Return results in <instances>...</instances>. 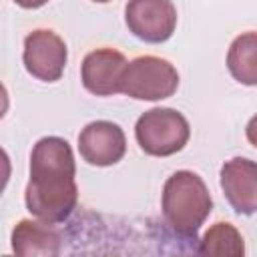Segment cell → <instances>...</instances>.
<instances>
[{"label":"cell","instance_id":"6da1fadb","mask_svg":"<svg viewBox=\"0 0 257 257\" xmlns=\"http://www.w3.org/2000/svg\"><path fill=\"white\" fill-rule=\"evenodd\" d=\"M76 165L70 145L60 137L40 139L30 155V179L24 201L32 217L44 223H62L78 201Z\"/></svg>","mask_w":257,"mask_h":257},{"label":"cell","instance_id":"7a4b0ae2","mask_svg":"<svg viewBox=\"0 0 257 257\" xmlns=\"http://www.w3.org/2000/svg\"><path fill=\"white\" fill-rule=\"evenodd\" d=\"M161 209L167 225L175 233L195 239L197 231L211 215L213 199L197 173L177 171L165 181Z\"/></svg>","mask_w":257,"mask_h":257},{"label":"cell","instance_id":"3957f363","mask_svg":"<svg viewBox=\"0 0 257 257\" xmlns=\"http://www.w3.org/2000/svg\"><path fill=\"white\" fill-rule=\"evenodd\" d=\"M139 147L151 157H171L189 143V120L175 108H151L135 124Z\"/></svg>","mask_w":257,"mask_h":257},{"label":"cell","instance_id":"277c9868","mask_svg":"<svg viewBox=\"0 0 257 257\" xmlns=\"http://www.w3.org/2000/svg\"><path fill=\"white\" fill-rule=\"evenodd\" d=\"M179 86L177 68L159 56H139L126 64L122 92L137 100H163L175 94Z\"/></svg>","mask_w":257,"mask_h":257},{"label":"cell","instance_id":"5b68a950","mask_svg":"<svg viewBox=\"0 0 257 257\" xmlns=\"http://www.w3.org/2000/svg\"><path fill=\"white\" fill-rule=\"evenodd\" d=\"M128 30L143 42H167L177 28V8L173 0H128L124 8Z\"/></svg>","mask_w":257,"mask_h":257},{"label":"cell","instance_id":"8992f818","mask_svg":"<svg viewBox=\"0 0 257 257\" xmlns=\"http://www.w3.org/2000/svg\"><path fill=\"white\" fill-rule=\"evenodd\" d=\"M68 52L64 40L52 30H34L24 40L22 62L28 74L42 82H56L66 66Z\"/></svg>","mask_w":257,"mask_h":257},{"label":"cell","instance_id":"52a82bcc","mask_svg":"<svg viewBox=\"0 0 257 257\" xmlns=\"http://www.w3.org/2000/svg\"><path fill=\"white\" fill-rule=\"evenodd\" d=\"M126 58L112 48H96L88 52L80 64V80L90 94L110 96L122 92Z\"/></svg>","mask_w":257,"mask_h":257},{"label":"cell","instance_id":"ba28073f","mask_svg":"<svg viewBox=\"0 0 257 257\" xmlns=\"http://www.w3.org/2000/svg\"><path fill=\"white\" fill-rule=\"evenodd\" d=\"M78 151L88 165L110 167L124 157L126 137L118 124L110 120H94L80 131Z\"/></svg>","mask_w":257,"mask_h":257},{"label":"cell","instance_id":"9c48e42d","mask_svg":"<svg viewBox=\"0 0 257 257\" xmlns=\"http://www.w3.org/2000/svg\"><path fill=\"white\" fill-rule=\"evenodd\" d=\"M221 189L239 215L257 213V163L235 157L221 167Z\"/></svg>","mask_w":257,"mask_h":257},{"label":"cell","instance_id":"30bf717a","mask_svg":"<svg viewBox=\"0 0 257 257\" xmlns=\"http://www.w3.org/2000/svg\"><path fill=\"white\" fill-rule=\"evenodd\" d=\"M60 233L52 223L22 219L12 231V251L20 257H52L60 253Z\"/></svg>","mask_w":257,"mask_h":257},{"label":"cell","instance_id":"8fae6325","mask_svg":"<svg viewBox=\"0 0 257 257\" xmlns=\"http://www.w3.org/2000/svg\"><path fill=\"white\" fill-rule=\"evenodd\" d=\"M227 68L237 82L257 86V32H245L231 42Z\"/></svg>","mask_w":257,"mask_h":257},{"label":"cell","instance_id":"7c38bea8","mask_svg":"<svg viewBox=\"0 0 257 257\" xmlns=\"http://www.w3.org/2000/svg\"><path fill=\"white\" fill-rule=\"evenodd\" d=\"M199 253L203 255H245V243L241 233L231 223H215L199 241Z\"/></svg>","mask_w":257,"mask_h":257},{"label":"cell","instance_id":"4fadbf2b","mask_svg":"<svg viewBox=\"0 0 257 257\" xmlns=\"http://www.w3.org/2000/svg\"><path fill=\"white\" fill-rule=\"evenodd\" d=\"M245 135H247V141H249L253 147H257V114L249 118V122H247V126H245Z\"/></svg>","mask_w":257,"mask_h":257},{"label":"cell","instance_id":"5bb4252c","mask_svg":"<svg viewBox=\"0 0 257 257\" xmlns=\"http://www.w3.org/2000/svg\"><path fill=\"white\" fill-rule=\"evenodd\" d=\"M18 6H22V8H28V10H32V8H40V6H44L48 0H14Z\"/></svg>","mask_w":257,"mask_h":257},{"label":"cell","instance_id":"9a60e30c","mask_svg":"<svg viewBox=\"0 0 257 257\" xmlns=\"http://www.w3.org/2000/svg\"><path fill=\"white\" fill-rule=\"evenodd\" d=\"M94 2H110V0H94Z\"/></svg>","mask_w":257,"mask_h":257}]
</instances>
